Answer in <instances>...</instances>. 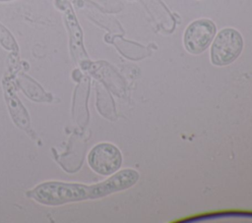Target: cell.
<instances>
[{
	"instance_id": "6da1fadb",
	"label": "cell",
	"mask_w": 252,
	"mask_h": 223,
	"mask_svg": "<svg viewBox=\"0 0 252 223\" xmlns=\"http://www.w3.org/2000/svg\"><path fill=\"white\" fill-rule=\"evenodd\" d=\"M32 197L45 204H60L89 197L88 187L78 184L45 183L32 192Z\"/></svg>"
},
{
	"instance_id": "7a4b0ae2",
	"label": "cell",
	"mask_w": 252,
	"mask_h": 223,
	"mask_svg": "<svg viewBox=\"0 0 252 223\" xmlns=\"http://www.w3.org/2000/svg\"><path fill=\"white\" fill-rule=\"evenodd\" d=\"M242 49V35L234 28H223L212 44L211 61L216 66H226L240 55Z\"/></svg>"
},
{
	"instance_id": "3957f363",
	"label": "cell",
	"mask_w": 252,
	"mask_h": 223,
	"mask_svg": "<svg viewBox=\"0 0 252 223\" xmlns=\"http://www.w3.org/2000/svg\"><path fill=\"white\" fill-rule=\"evenodd\" d=\"M88 161L94 172L108 176L118 171L122 164V155L115 145L101 142L94 146L90 151Z\"/></svg>"
},
{
	"instance_id": "277c9868",
	"label": "cell",
	"mask_w": 252,
	"mask_h": 223,
	"mask_svg": "<svg viewBox=\"0 0 252 223\" xmlns=\"http://www.w3.org/2000/svg\"><path fill=\"white\" fill-rule=\"evenodd\" d=\"M215 34L216 26L211 20H196L187 27L184 32V46L189 53L200 54L209 47Z\"/></svg>"
},
{
	"instance_id": "5b68a950",
	"label": "cell",
	"mask_w": 252,
	"mask_h": 223,
	"mask_svg": "<svg viewBox=\"0 0 252 223\" xmlns=\"http://www.w3.org/2000/svg\"><path fill=\"white\" fill-rule=\"evenodd\" d=\"M139 179V174L130 169L123 170L116 173L107 181L97 184L95 186L88 187L89 197H97L108 195L110 193L127 189L134 185Z\"/></svg>"
},
{
	"instance_id": "8992f818",
	"label": "cell",
	"mask_w": 252,
	"mask_h": 223,
	"mask_svg": "<svg viewBox=\"0 0 252 223\" xmlns=\"http://www.w3.org/2000/svg\"><path fill=\"white\" fill-rule=\"evenodd\" d=\"M8 101H9L10 110L15 119V122L23 128H26V126H29L28 114L24 106L21 104V102L17 98V96L13 93V91L8 90Z\"/></svg>"
},
{
	"instance_id": "52a82bcc",
	"label": "cell",
	"mask_w": 252,
	"mask_h": 223,
	"mask_svg": "<svg viewBox=\"0 0 252 223\" xmlns=\"http://www.w3.org/2000/svg\"><path fill=\"white\" fill-rule=\"evenodd\" d=\"M0 42L7 49H16L17 44L9 31L0 25Z\"/></svg>"
}]
</instances>
